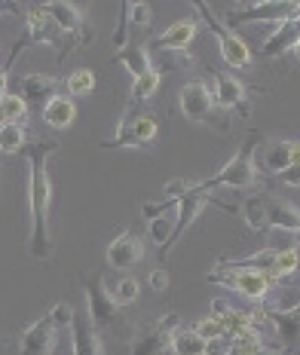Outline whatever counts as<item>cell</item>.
<instances>
[{"label": "cell", "instance_id": "1", "mask_svg": "<svg viewBox=\"0 0 300 355\" xmlns=\"http://www.w3.org/2000/svg\"><path fill=\"white\" fill-rule=\"evenodd\" d=\"M58 150V141H31L25 144V157L31 162L28 172V205H31V254L49 257V205H53V181H49V153Z\"/></svg>", "mask_w": 300, "mask_h": 355}, {"label": "cell", "instance_id": "2", "mask_svg": "<svg viewBox=\"0 0 300 355\" xmlns=\"http://www.w3.org/2000/svg\"><path fill=\"white\" fill-rule=\"evenodd\" d=\"M71 319H74V306H71V303H55L31 328L21 331L19 352L21 355H53L58 334H62L64 328H71Z\"/></svg>", "mask_w": 300, "mask_h": 355}, {"label": "cell", "instance_id": "3", "mask_svg": "<svg viewBox=\"0 0 300 355\" xmlns=\"http://www.w3.org/2000/svg\"><path fill=\"white\" fill-rule=\"evenodd\" d=\"M209 282H221L224 288L236 291L239 297L258 303L270 294V282L261 270H252V266H242V263H221L209 272Z\"/></svg>", "mask_w": 300, "mask_h": 355}, {"label": "cell", "instance_id": "4", "mask_svg": "<svg viewBox=\"0 0 300 355\" xmlns=\"http://www.w3.org/2000/svg\"><path fill=\"white\" fill-rule=\"evenodd\" d=\"M258 144L261 141H248L242 150L236 153L227 166L221 168L218 175H211L202 181V187L209 190H215V187H230V190H242V187H252L254 181H258V168H254V150H258Z\"/></svg>", "mask_w": 300, "mask_h": 355}, {"label": "cell", "instance_id": "5", "mask_svg": "<svg viewBox=\"0 0 300 355\" xmlns=\"http://www.w3.org/2000/svg\"><path fill=\"white\" fill-rule=\"evenodd\" d=\"M181 328L178 313H169L163 319H157L148 328H141L132 337L129 355H169L172 352V334Z\"/></svg>", "mask_w": 300, "mask_h": 355}, {"label": "cell", "instance_id": "6", "mask_svg": "<svg viewBox=\"0 0 300 355\" xmlns=\"http://www.w3.org/2000/svg\"><path fill=\"white\" fill-rule=\"evenodd\" d=\"M211 202V193L202 184H190V190L184 196L175 202V230H172V236H169V242H166V248H159V261H166V254L175 248V242L181 239V236L187 233V227L193 224L196 218L202 214V209Z\"/></svg>", "mask_w": 300, "mask_h": 355}, {"label": "cell", "instance_id": "7", "mask_svg": "<svg viewBox=\"0 0 300 355\" xmlns=\"http://www.w3.org/2000/svg\"><path fill=\"white\" fill-rule=\"evenodd\" d=\"M159 125L153 120L150 110H126L120 125H116L114 141L101 144V147H148L157 138Z\"/></svg>", "mask_w": 300, "mask_h": 355}, {"label": "cell", "instance_id": "8", "mask_svg": "<svg viewBox=\"0 0 300 355\" xmlns=\"http://www.w3.org/2000/svg\"><path fill=\"white\" fill-rule=\"evenodd\" d=\"M83 279V294H86V313H89V319L95 328H111L120 319V306L111 300V294H107L105 288V279L101 276H80Z\"/></svg>", "mask_w": 300, "mask_h": 355}, {"label": "cell", "instance_id": "9", "mask_svg": "<svg viewBox=\"0 0 300 355\" xmlns=\"http://www.w3.org/2000/svg\"><path fill=\"white\" fill-rule=\"evenodd\" d=\"M200 10L206 12V21H209V28L215 31L218 37V49H221V58L230 68H248L252 64V49H248V43H245V37H239V34H233V31H227L224 25H218V19L209 12V6L206 3H200Z\"/></svg>", "mask_w": 300, "mask_h": 355}, {"label": "cell", "instance_id": "10", "mask_svg": "<svg viewBox=\"0 0 300 355\" xmlns=\"http://www.w3.org/2000/svg\"><path fill=\"white\" fill-rule=\"evenodd\" d=\"M178 107L190 123H209L215 114V98H211V89L202 80H190L181 86L178 92Z\"/></svg>", "mask_w": 300, "mask_h": 355}, {"label": "cell", "instance_id": "11", "mask_svg": "<svg viewBox=\"0 0 300 355\" xmlns=\"http://www.w3.org/2000/svg\"><path fill=\"white\" fill-rule=\"evenodd\" d=\"M71 349L74 355H105L101 346V331L92 324L86 309H74V319H71Z\"/></svg>", "mask_w": 300, "mask_h": 355}, {"label": "cell", "instance_id": "12", "mask_svg": "<svg viewBox=\"0 0 300 355\" xmlns=\"http://www.w3.org/2000/svg\"><path fill=\"white\" fill-rule=\"evenodd\" d=\"M263 218H267V230L300 233V209L294 202H288V199H282V196L263 193Z\"/></svg>", "mask_w": 300, "mask_h": 355}, {"label": "cell", "instance_id": "13", "mask_svg": "<svg viewBox=\"0 0 300 355\" xmlns=\"http://www.w3.org/2000/svg\"><path fill=\"white\" fill-rule=\"evenodd\" d=\"M55 89H58V80L49 77V73H25L19 80V92H21L19 98L25 101V107L43 110L55 98Z\"/></svg>", "mask_w": 300, "mask_h": 355}, {"label": "cell", "instance_id": "14", "mask_svg": "<svg viewBox=\"0 0 300 355\" xmlns=\"http://www.w3.org/2000/svg\"><path fill=\"white\" fill-rule=\"evenodd\" d=\"M144 254V242L138 239V233H120L116 239H111V245H107L105 251V261L114 266V270H129V266H135L138 261H141Z\"/></svg>", "mask_w": 300, "mask_h": 355}, {"label": "cell", "instance_id": "15", "mask_svg": "<svg viewBox=\"0 0 300 355\" xmlns=\"http://www.w3.org/2000/svg\"><path fill=\"white\" fill-rule=\"evenodd\" d=\"M258 315L263 322L276 324V337H279L282 349L291 355V349L300 343V306L285 309V313H276V309H258Z\"/></svg>", "mask_w": 300, "mask_h": 355}, {"label": "cell", "instance_id": "16", "mask_svg": "<svg viewBox=\"0 0 300 355\" xmlns=\"http://www.w3.org/2000/svg\"><path fill=\"white\" fill-rule=\"evenodd\" d=\"M211 98H215V107H218V110H233V107H236L239 114H248L245 86L239 83L236 77H230V73H215Z\"/></svg>", "mask_w": 300, "mask_h": 355}, {"label": "cell", "instance_id": "17", "mask_svg": "<svg viewBox=\"0 0 300 355\" xmlns=\"http://www.w3.org/2000/svg\"><path fill=\"white\" fill-rule=\"evenodd\" d=\"M25 28H28L25 43H31V46H53V43H55V31H58V28L53 25V19L46 16V6H43V3L28 6V10H25Z\"/></svg>", "mask_w": 300, "mask_h": 355}, {"label": "cell", "instance_id": "18", "mask_svg": "<svg viewBox=\"0 0 300 355\" xmlns=\"http://www.w3.org/2000/svg\"><path fill=\"white\" fill-rule=\"evenodd\" d=\"M297 37H300V21H297V19L279 21V25L273 28V34L263 40L261 55H263V58H279V55H285L288 49H294Z\"/></svg>", "mask_w": 300, "mask_h": 355}, {"label": "cell", "instance_id": "19", "mask_svg": "<svg viewBox=\"0 0 300 355\" xmlns=\"http://www.w3.org/2000/svg\"><path fill=\"white\" fill-rule=\"evenodd\" d=\"M288 147L291 141H261L254 150V168H263L270 175H279L282 168H288Z\"/></svg>", "mask_w": 300, "mask_h": 355}, {"label": "cell", "instance_id": "20", "mask_svg": "<svg viewBox=\"0 0 300 355\" xmlns=\"http://www.w3.org/2000/svg\"><path fill=\"white\" fill-rule=\"evenodd\" d=\"M114 62H120L135 80L144 77V73H150V71H157L150 62V49L141 46V43H126V46H120V53L114 55Z\"/></svg>", "mask_w": 300, "mask_h": 355}, {"label": "cell", "instance_id": "21", "mask_svg": "<svg viewBox=\"0 0 300 355\" xmlns=\"http://www.w3.org/2000/svg\"><path fill=\"white\" fill-rule=\"evenodd\" d=\"M193 40H196V21L181 19V21H172V25L153 40V46H159V49H187Z\"/></svg>", "mask_w": 300, "mask_h": 355}, {"label": "cell", "instance_id": "22", "mask_svg": "<svg viewBox=\"0 0 300 355\" xmlns=\"http://www.w3.org/2000/svg\"><path fill=\"white\" fill-rule=\"evenodd\" d=\"M46 6V16L53 19V25L64 34H77L83 28V10L74 3H64V0H53V3H43Z\"/></svg>", "mask_w": 300, "mask_h": 355}, {"label": "cell", "instance_id": "23", "mask_svg": "<svg viewBox=\"0 0 300 355\" xmlns=\"http://www.w3.org/2000/svg\"><path fill=\"white\" fill-rule=\"evenodd\" d=\"M40 116H43V123L53 125V129H68V125H74V120H77V105L68 95H55V98L40 110Z\"/></svg>", "mask_w": 300, "mask_h": 355}, {"label": "cell", "instance_id": "24", "mask_svg": "<svg viewBox=\"0 0 300 355\" xmlns=\"http://www.w3.org/2000/svg\"><path fill=\"white\" fill-rule=\"evenodd\" d=\"M153 21V10L148 3H126L123 6V19H120V28H116V37L114 43H126V31L129 28H150Z\"/></svg>", "mask_w": 300, "mask_h": 355}, {"label": "cell", "instance_id": "25", "mask_svg": "<svg viewBox=\"0 0 300 355\" xmlns=\"http://www.w3.org/2000/svg\"><path fill=\"white\" fill-rule=\"evenodd\" d=\"M202 352H206V340L193 328H178L172 334V355H202Z\"/></svg>", "mask_w": 300, "mask_h": 355}, {"label": "cell", "instance_id": "26", "mask_svg": "<svg viewBox=\"0 0 300 355\" xmlns=\"http://www.w3.org/2000/svg\"><path fill=\"white\" fill-rule=\"evenodd\" d=\"M107 294H111V300L116 303V306H129V303L138 300L141 285H138V279H132V276H120V279H114L111 282Z\"/></svg>", "mask_w": 300, "mask_h": 355}, {"label": "cell", "instance_id": "27", "mask_svg": "<svg viewBox=\"0 0 300 355\" xmlns=\"http://www.w3.org/2000/svg\"><path fill=\"white\" fill-rule=\"evenodd\" d=\"M28 141L25 123H3L0 129V153H19Z\"/></svg>", "mask_w": 300, "mask_h": 355}, {"label": "cell", "instance_id": "28", "mask_svg": "<svg viewBox=\"0 0 300 355\" xmlns=\"http://www.w3.org/2000/svg\"><path fill=\"white\" fill-rule=\"evenodd\" d=\"M242 218H245V227L254 233H267V218H263V193L252 196L242 202Z\"/></svg>", "mask_w": 300, "mask_h": 355}, {"label": "cell", "instance_id": "29", "mask_svg": "<svg viewBox=\"0 0 300 355\" xmlns=\"http://www.w3.org/2000/svg\"><path fill=\"white\" fill-rule=\"evenodd\" d=\"M159 83H163V73L159 71H150V73H144V77H138V80H132V98L135 101H148L157 95V89Z\"/></svg>", "mask_w": 300, "mask_h": 355}, {"label": "cell", "instance_id": "30", "mask_svg": "<svg viewBox=\"0 0 300 355\" xmlns=\"http://www.w3.org/2000/svg\"><path fill=\"white\" fill-rule=\"evenodd\" d=\"M64 86H68V92H74V95H92L95 92V73L89 68H77L74 73H68Z\"/></svg>", "mask_w": 300, "mask_h": 355}, {"label": "cell", "instance_id": "31", "mask_svg": "<svg viewBox=\"0 0 300 355\" xmlns=\"http://www.w3.org/2000/svg\"><path fill=\"white\" fill-rule=\"evenodd\" d=\"M0 114H3L6 123H25L28 107H25V101H21L16 92H6L3 98H0Z\"/></svg>", "mask_w": 300, "mask_h": 355}, {"label": "cell", "instance_id": "32", "mask_svg": "<svg viewBox=\"0 0 300 355\" xmlns=\"http://www.w3.org/2000/svg\"><path fill=\"white\" fill-rule=\"evenodd\" d=\"M172 230H175V211L172 214H159V218L150 220V239L157 242L159 248H166V242H169Z\"/></svg>", "mask_w": 300, "mask_h": 355}, {"label": "cell", "instance_id": "33", "mask_svg": "<svg viewBox=\"0 0 300 355\" xmlns=\"http://www.w3.org/2000/svg\"><path fill=\"white\" fill-rule=\"evenodd\" d=\"M193 331L200 334L202 340H215V337H224V328H221V322L215 319V315H206V319H200L193 324Z\"/></svg>", "mask_w": 300, "mask_h": 355}, {"label": "cell", "instance_id": "34", "mask_svg": "<svg viewBox=\"0 0 300 355\" xmlns=\"http://www.w3.org/2000/svg\"><path fill=\"white\" fill-rule=\"evenodd\" d=\"M187 190H190V181H187V178H175V181H166L163 199H169V202H178V199L184 196Z\"/></svg>", "mask_w": 300, "mask_h": 355}, {"label": "cell", "instance_id": "35", "mask_svg": "<svg viewBox=\"0 0 300 355\" xmlns=\"http://www.w3.org/2000/svg\"><path fill=\"white\" fill-rule=\"evenodd\" d=\"M169 282H172V279H169V272H166L163 266H157L153 272H148V285L153 288V291H166V288H169Z\"/></svg>", "mask_w": 300, "mask_h": 355}, {"label": "cell", "instance_id": "36", "mask_svg": "<svg viewBox=\"0 0 300 355\" xmlns=\"http://www.w3.org/2000/svg\"><path fill=\"white\" fill-rule=\"evenodd\" d=\"M279 181L288 184V187H300V166H288L279 172Z\"/></svg>", "mask_w": 300, "mask_h": 355}, {"label": "cell", "instance_id": "37", "mask_svg": "<svg viewBox=\"0 0 300 355\" xmlns=\"http://www.w3.org/2000/svg\"><path fill=\"white\" fill-rule=\"evenodd\" d=\"M254 355H288V352H279V349H270V346H263V349H258Z\"/></svg>", "mask_w": 300, "mask_h": 355}, {"label": "cell", "instance_id": "38", "mask_svg": "<svg viewBox=\"0 0 300 355\" xmlns=\"http://www.w3.org/2000/svg\"><path fill=\"white\" fill-rule=\"evenodd\" d=\"M6 80H10V77H6V71H0V98L6 95Z\"/></svg>", "mask_w": 300, "mask_h": 355}, {"label": "cell", "instance_id": "39", "mask_svg": "<svg viewBox=\"0 0 300 355\" xmlns=\"http://www.w3.org/2000/svg\"><path fill=\"white\" fill-rule=\"evenodd\" d=\"M291 19H297V21H300V0H297L294 6H291Z\"/></svg>", "mask_w": 300, "mask_h": 355}, {"label": "cell", "instance_id": "40", "mask_svg": "<svg viewBox=\"0 0 300 355\" xmlns=\"http://www.w3.org/2000/svg\"><path fill=\"white\" fill-rule=\"evenodd\" d=\"M294 55H297V62H300V37H297V43H294Z\"/></svg>", "mask_w": 300, "mask_h": 355}, {"label": "cell", "instance_id": "41", "mask_svg": "<svg viewBox=\"0 0 300 355\" xmlns=\"http://www.w3.org/2000/svg\"><path fill=\"white\" fill-rule=\"evenodd\" d=\"M3 123H6V120H3V114H0V129H3Z\"/></svg>", "mask_w": 300, "mask_h": 355}]
</instances>
